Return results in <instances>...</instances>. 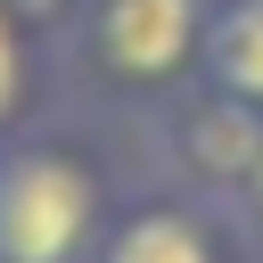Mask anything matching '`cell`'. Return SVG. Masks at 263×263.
<instances>
[{
    "label": "cell",
    "mask_w": 263,
    "mask_h": 263,
    "mask_svg": "<svg viewBox=\"0 0 263 263\" xmlns=\"http://www.w3.org/2000/svg\"><path fill=\"white\" fill-rule=\"evenodd\" d=\"M255 255L247 230L205 205V197H181V189H140L115 205L107 238H99V263H238Z\"/></svg>",
    "instance_id": "cell-4"
},
{
    "label": "cell",
    "mask_w": 263,
    "mask_h": 263,
    "mask_svg": "<svg viewBox=\"0 0 263 263\" xmlns=\"http://www.w3.org/2000/svg\"><path fill=\"white\" fill-rule=\"evenodd\" d=\"M197 82L263 107V0H214L205 8V74Z\"/></svg>",
    "instance_id": "cell-5"
},
{
    "label": "cell",
    "mask_w": 263,
    "mask_h": 263,
    "mask_svg": "<svg viewBox=\"0 0 263 263\" xmlns=\"http://www.w3.org/2000/svg\"><path fill=\"white\" fill-rule=\"evenodd\" d=\"M238 230H247V247L263 255V148H255V173H247V197H238Z\"/></svg>",
    "instance_id": "cell-7"
},
{
    "label": "cell",
    "mask_w": 263,
    "mask_h": 263,
    "mask_svg": "<svg viewBox=\"0 0 263 263\" xmlns=\"http://www.w3.org/2000/svg\"><path fill=\"white\" fill-rule=\"evenodd\" d=\"M25 107H33V25L0 0V140L25 132Z\"/></svg>",
    "instance_id": "cell-6"
},
{
    "label": "cell",
    "mask_w": 263,
    "mask_h": 263,
    "mask_svg": "<svg viewBox=\"0 0 263 263\" xmlns=\"http://www.w3.org/2000/svg\"><path fill=\"white\" fill-rule=\"evenodd\" d=\"M156 164H164V189L181 197H205L238 222V197H247V173H255V148H263V107L214 90V82H189L156 107Z\"/></svg>",
    "instance_id": "cell-3"
},
{
    "label": "cell",
    "mask_w": 263,
    "mask_h": 263,
    "mask_svg": "<svg viewBox=\"0 0 263 263\" xmlns=\"http://www.w3.org/2000/svg\"><path fill=\"white\" fill-rule=\"evenodd\" d=\"M115 189L82 140L16 132L0 140V263H99Z\"/></svg>",
    "instance_id": "cell-1"
},
{
    "label": "cell",
    "mask_w": 263,
    "mask_h": 263,
    "mask_svg": "<svg viewBox=\"0 0 263 263\" xmlns=\"http://www.w3.org/2000/svg\"><path fill=\"white\" fill-rule=\"evenodd\" d=\"M205 8L214 0H82L74 58L82 82L123 107H164L205 74Z\"/></svg>",
    "instance_id": "cell-2"
}]
</instances>
